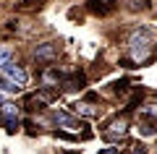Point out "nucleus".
I'll return each instance as SVG.
<instances>
[{"label":"nucleus","mask_w":157,"mask_h":154,"mask_svg":"<svg viewBox=\"0 0 157 154\" xmlns=\"http://www.w3.org/2000/svg\"><path fill=\"white\" fill-rule=\"evenodd\" d=\"M152 42H155V37H152L149 29H136V32L131 34L128 44H131V55H134V60H141V58L149 55Z\"/></svg>","instance_id":"nucleus-1"},{"label":"nucleus","mask_w":157,"mask_h":154,"mask_svg":"<svg viewBox=\"0 0 157 154\" xmlns=\"http://www.w3.org/2000/svg\"><path fill=\"white\" fill-rule=\"evenodd\" d=\"M3 78H6V84H11L13 89H24L29 84V73L24 71L21 66H16V63L3 66Z\"/></svg>","instance_id":"nucleus-2"},{"label":"nucleus","mask_w":157,"mask_h":154,"mask_svg":"<svg viewBox=\"0 0 157 154\" xmlns=\"http://www.w3.org/2000/svg\"><path fill=\"white\" fill-rule=\"evenodd\" d=\"M0 115H3V126H6L8 133H13L18 128V107L13 102H3L0 105Z\"/></svg>","instance_id":"nucleus-3"},{"label":"nucleus","mask_w":157,"mask_h":154,"mask_svg":"<svg viewBox=\"0 0 157 154\" xmlns=\"http://www.w3.org/2000/svg\"><path fill=\"white\" fill-rule=\"evenodd\" d=\"M34 58H37L39 63H52L58 58V47L50 44V42H45V44H39V47L34 50Z\"/></svg>","instance_id":"nucleus-4"},{"label":"nucleus","mask_w":157,"mask_h":154,"mask_svg":"<svg viewBox=\"0 0 157 154\" xmlns=\"http://www.w3.org/2000/svg\"><path fill=\"white\" fill-rule=\"evenodd\" d=\"M55 123L60 128H71V131H76V128H81V120H76V118H71L68 112H55Z\"/></svg>","instance_id":"nucleus-5"},{"label":"nucleus","mask_w":157,"mask_h":154,"mask_svg":"<svg viewBox=\"0 0 157 154\" xmlns=\"http://www.w3.org/2000/svg\"><path fill=\"white\" fill-rule=\"evenodd\" d=\"M126 133V120H113L110 123V128H107V136H123Z\"/></svg>","instance_id":"nucleus-6"},{"label":"nucleus","mask_w":157,"mask_h":154,"mask_svg":"<svg viewBox=\"0 0 157 154\" xmlns=\"http://www.w3.org/2000/svg\"><path fill=\"white\" fill-rule=\"evenodd\" d=\"M11 63V47H0V71H3V66H8Z\"/></svg>","instance_id":"nucleus-7"},{"label":"nucleus","mask_w":157,"mask_h":154,"mask_svg":"<svg viewBox=\"0 0 157 154\" xmlns=\"http://www.w3.org/2000/svg\"><path fill=\"white\" fill-rule=\"evenodd\" d=\"M134 3V8H149L152 6V0H131Z\"/></svg>","instance_id":"nucleus-8"},{"label":"nucleus","mask_w":157,"mask_h":154,"mask_svg":"<svg viewBox=\"0 0 157 154\" xmlns=\"http://www.w3.org/2000/svg\"><path fill=\"white\" fill-rule=\"evenodd\" d=\"M78 107H81V112H84V115H97V110H92V105H78Z\"/></svg>","instance_id":"nucleus-9"},{"label":"nucleus","mask_w":157,"mask_h":154,"mask_svg":"<svg viewBox=\"0 0 157 154\" xmlns=\"http://www.w3.org/2000/svg\"><path fill=\"white\" fill-rule=\"evenodd\" d=\"M0 105H3V92H0Z\"/></svg>","instance_id":"nucleus-10"}]
</instances>
